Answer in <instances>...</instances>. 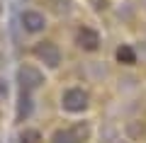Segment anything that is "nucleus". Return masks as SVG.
<instances>
[{
  "instance_id": "f257e3e1",
  "label": "nucleus",
  "mask_w": 146,
  "mask_h": 143,
  "mask_svg": "<svg viewBox=\"0 0 146 143\" xmlns=\"http://www.w3.org/2000/svg\"><path fill=\"white\" fill-rule=\"evenodd\" d=\"M61 104L66 112H83L88 107V92L80 87H68L61 95Z\"/></svg>"
},
{
  "instance_id": "f03ea898",
  "label": "nucleus",
  "mask_w": 146,
  "mask_h": 143,
  "mask_svg": "<svg viewBox=\"0 0 146 143\" xmlns=\"http://www.w3.org/2000/svg\"><path fill=\"white\" fill-rule=\"evenodd\" d=\"M34 56L39 61H44L46 66H51V68H56L58 61H61V53H58L56 44H51V41H39L34 46Z\"/></svg>"
},
{
  "instance_id": "7ed1b4c3",
  "label": "nucleus",
  "mask_w": 146,
  "mask_h": 143,
  "mask_svg": "<svg viewBox=\"0 0 146 143\" xmlns=\"http://www.w3.org/2000/svg\"><path fill=\"white\" fill-rule=\"evenodd\" d=\"M20 82H22V90H34V87H39L44 82V75L39 71H36L34 66H22L20 68Z\"/></svg>"
},
{
  "instance_id": "20e7f679",
  "label": "nucleus",
  "mask_w": 146,
  "mask_h": 143,
  "mask_svg": "<svg viewBox=\"0 0 146 143\" xmlns=\"http://www.w3.org/2000/svg\"><path fill=\"white\" fill-rule=\"evenodd\" d=\"M22 27H25L27 32H42L44 29V15H39V12H34V10H25L22 12Z\"/></svg>"
},
{
  "instance_id": "39448f33",
  "label": "nucleus",
  "mask_w": 146,
  "mask_h": 143,
  "mask_svg": "<svg viewBox=\"0 0 146 143\" xmlns=\"http://www.w3.org/2000/svg\"><path fill=\"white\" fill-rule=\"evenodd\" d=\"M78 44L83 46L85 51H95L100 46V34L95 29H90V27H83V29L78 32Z\"/></svg>"
},
{
  "instance_id": "423d86ee",
  "label": "nucleus",
  "mask_w": 146,
  "mask_h": 143,
  "mask_svg": "<svg viewBox=\"0 0 146 143\" xmlns=\"http://www.w3.org/2000/svg\"><path fill=\"white\" fill-rule=\"evenodd\" d=\"M83 138L76 136V131H56L51 136V143H80Z\"/></svg>"
},
{
  "instance_id": "0eeeda50",
  "label": "nucleus",
  "mask_w": 146,
  "mask_h": 143,
  "mask_svg": "<svg viewBox=\"0 0 146 143\" xmlns=\"http://www.w3.org/2000/svg\"><path fill=\"white\" fill-rule=\"evenodd\" d=\"M117 61H119V63H127V66L134 63V61H136L134 49H131V46H119V49H117Z\"/></svg>"
},
{
  "instance_id": "6e6552de",
  "label": "nucleus",
  "mask_w": 146,
  "mask_h": 143,
  "mask_svg": "<svg viewBox=\"0 0 146 143\" xmlns=\"http://www.w3.org/2000/svg\"><path fill=\"white\" fill-rule=\"evenodd\" d=\"M36 141H39V131H34V129H27L20 136V143H36Z\"/></svg>"
},
{
  "instance_id": "1a4fd4ad",
  "label": "nucleus",
  "mask_w": 146,
  "mask_h": 143,
  "mask_svg": "<svg viewBox=\"0 0 146 143\" xmlns=\"http://www.w3.org/2000/svg\"><path fill=\"white\" fill-rule=\"evenodd\" d=\"M20 119H25V117H29V97H27V92H22V100H20Z\"/></svg>"
},
{
  "instance_id": "9d476101",
  "label": "nucleus",
  "mask_w": 146,
  "mask_h": 143,
  "mask_svg": "<svg viewBox=\"0 0 146 143\" xmlns=\"http://www.w3.org/2000/svg\"><path fill=\"white\" fill-rule=\"evenodd\" d=\"M7 97V85H5V80H0V100H5Z\"/></svg>"
}]
</instances>
